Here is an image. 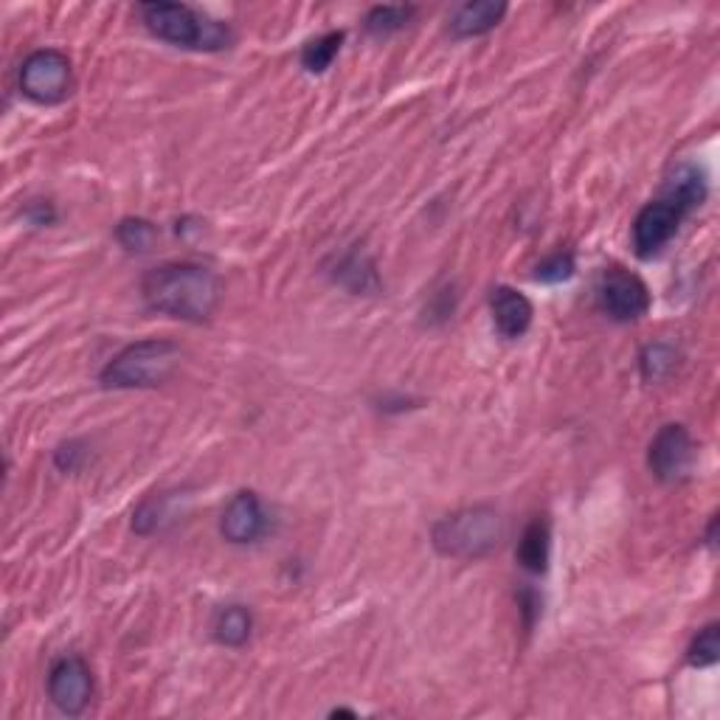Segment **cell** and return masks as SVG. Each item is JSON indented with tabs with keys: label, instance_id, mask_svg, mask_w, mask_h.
<instances>
[{
	"label": "cell",
	"instance_id": "obj_6",
	"mask_svg": "<svg viewBox=\"0 0 720 720\" xmlns=\"http://www.w3.org/2000/svg\"><path fill=\"white\" fill-rule=\"evenodd\" d=\"M20 91L37 104H60L73 91V65L57 49H40L20 65Z\"/></svg>",
	"mask_w": 720,
	"mask_h": 720
},
{
	"label": "cell",
	"instance_id": "obj_8",
	"mask_svg": "<svg viewBox=\"0 0 720 720\" xmlns=\"http://www.w3.org/2000/svg\"><path fill=\"white\" fill-rule=\"evenodd\" d=\"M692 462H696V443H692L690 430L678 423L659 428L648 448L650 473L665 485H676L690 476Z\"/></svg>",
	"mask_w": 720,
	"mask_h": 720
},
{
	"label": "cell",
	"instance_id": "obj_26",
	"mask_svg": "<svg viewBox=\"0 0 720 720\" xmlns=\"http://www.w3.org/2000/svg\"><path fill=\"white\" fill-rule=\"evenodd\" d=\"M329 718H357V712H352V709H333Z\"/></svg>",
	"mask_w": 720,
	"mask_h": 720
},
{
	"label": "cell",
	"instance_id": "obj_20",
	"mask_svg": "<svg viewBox=\"0 0 720 720\" xmlns=\"http://www.w3.org/2000/svg\"><path fill=\"white\" fill-rule=\"evenodd\" d=\"M155 236H158V229L144 217H124L122 223L115 225V240H119V245L133 251V254H144V251H150L152 243H155Z\"/></svg>",
	"mask_w": 720,
	"mask_h": 720
},
{
	"label": "cell",
	"instance_id": "obj_19",
	"mask_svg": "<svg viewBox=\"0 0 720 720\" xmlns=\"http://www.w3.org/2000/svg\"><path fill=\"white\" fill-rule=\"evenodd\" d=\"M414 7H372L369 14L364 20V29L369 31L372 37H388L397 34L399 29H406L412 23Z\"/></svg>",
	"mask_w": 720,
	"mask_h": 720
},
{
	"label": "cell",
	"instance_id": "obj_21",
	"mask_svg": "<svg viewBox=\"0 0 720 720\" xmlns=\"http://www.w3.org/2000/svg\"><path fill=\"white\" fill-rule=\"evenodd\" d=\"M720 659V625L709 622L696 633V639L687 648V665L690 667H712Z\"/></svg>",
	"mask_w": 720,
	"mask_h": 720
},
{
	"label": "cell",
	"instance_id": "obj_7",
	"mask_svg": "<svg viewBox=\"0 0 720 720\" xmlns=\"http://www.w3.org/2000/svg\"><path fill=\"white\" fill-rule=\"evenodd\" d=\"M599 310L617 324L639 322L650 310V291L642 278L630 273L628 267L611 265L602 271L597 282Z\"/></svg>",
	"mask_w": 720,
	"mask_h": 720
},
{
	"label": "cell",
	"instance_id": "obj_12",
	"mask_svg": "<svg viewBox=\"0 0 720 720\" xmlns=\"http://www.w3.org/2000/svg\"><path fill=\"white\" fill-rule=\"evenodd\" d=\"M507 14V3L501 0H473V3H465L454 12L450 18V37L456 40H473V37H481L487 31L496 29L498 23Z\"/></svg>",
	"mask_w": 720,
	"mask_h": 720
},
{
	"label": "cell",
	"instance_id": "obj_1",
	"mask_svg": "<svg viewBox=\"0 0 720 720\" xmlns=\"http://www.w3.org/2000/svg\"><path fill=\"white\" fill-rule=\"evenodd\" d=\"M141 298L146 310L158 315H170L178 322L203 324L209 322L223 298V282L206 265L194 262H166L141 278Z\"/></svg>",
	"mask_w": 720,
	"mask_h": 720
},
{
	"label": "cell",
	"instance_id": "obj_25",
	"mask_svg": "<svg viewBox=\"0 0 720 720\" xmlns=\"http://www.w3.org/2000/svg\"><path fill=\"white\" fill-rule=\"evenodd\" d=\"M518 606H521L524 625H527V628H533L535 617L540 613V597L533 591V588H524V591L518 594Z\"/></svg>",
	"mask_w": 720,
	"mask_h": 720
},
{
	"label": "cell",
	"instance_id": "obj_2",
	"mask_svg": "<svg viewBox=\"0 0 720 720\" xmlns=\"http://www.w3.org/2000/svg\"><path fill=\"white\" fill-rule=\"evenodd\" d=\"M709 183L701 166L678 164L665 183L661 197L650 200L633 220V251L639 260H653L672 236L678 234L681 223L696 209L703 206Z\"/></svg>",
	"mask_w": 720,
	"mask_h": 720
},
{
	"label": "cell",
	"instance_id": "obj_22",
	"mask_svg": "<svg viewBox=\"0 0 720 720\" xmlns=\"http://www.w3.org/2000/svg\"><path fill=\"white\" fill-rule=\"evenodd\" d=\"M571 276H575V254H569V251H557V254L546 256V260L535 267V278L546 282V285L569 282Z\"/></svg>",
	"mask_w": 720,
	"mask_h": 720
},
{
	"label": "cell",
	"instance_id": "obj_14",
	"mask_svg": "<svg viewBox=\"0 0 720 720\" xmlns=\"http://www.w3.org/2000/svg\"><path fill=\"white\" fill-rule=\"evenodd\" d=\"M551 555V529L546 518H535L529 527L524 529L521 540H518V564L529 575H544L549 569Z\"/></svg>",
	"mask_w": 720,
	"mask_h": 720
},
{
	"label": "cell",
	"instance_id": "obj_4",
	"mask_svg": "<svg viewBox=\"0 0 720 720\" xmlns=\"http://www.w3.org/2000/svg\"><path fill=\"white\" fill-rule=\"evenodd\" d=\"M181 361V346L166 338H144L124 346L99 372L104 388H158L164 386Z\"/></svg>",
	"mask_w": 720,
	"mask_h": 720
},
{
	"label": "cell",
	"instance_id": "obj_18",
	"mask_svg": "<svg viewBox=\"0 0 720 720\" xmlns=\"http://www.w3.org/2000/svg\"><path fill=\"white\" fill-rule=\"evenodd\" d=\"M344 45V31H327V34L315 37L302 49V68L307 73H324L338 57Z\"/></svg>",
	"mask_w": 720,
	"mask_h": 720
},
{
	"label": "cell",
	"instance_id": "obj_13",
	"mask_svg": "<svg viewBox=\"0 0 720 720\" xmlns=\"http://www.w3.org/2000/svg\"><path fill=\"white\" fill-rule=\"evenodd\" d=\"M333 276L341 287H346V291L355 293V296H369V293L381 291V278H377L375 262H372V256L364 254L361 249L341 256Z\"/></svg>",
	"mask_w": 720,
	"mask_h": 720
},
{
	"label": "cell",
	"instance_id": "obj_17",
	"mask_svg": "<svg viewBox=\"0 0 720 720\" xmlns=\"http://www.w3.org/2000/svg\"><path fill=\"white\" fill-rule=\"evenodd\" d=\"M678 366V349L665 341L648 344L639 352V369L648 383H661L665 377H670Z\"/></svg>",
	"mask_w": 720,
	"mask_h": 720
},
{
	"label": "cell",
	"instance_id": "obj_3",
	"mask_svg": "<svg viewBox=\"0 0 720 720\" xmlns=\"http://www.w3.org/2000/svg\"><path fill=\"white\" fill-rule=\"evenodd\" d=\"M504 538V518L490 504L465 507L454 515H445L430 529V544L443 557L454 560H478L498 549Z\"/></svg>",
	"mask_w": 720,
	"mask_h": 720
},
{
	"label": "cell",
	"instance_id": "obj_16",
	"mask_svg": "<svg viewBox=\"0 0 720 720\" xmlns=\"http://www.w3.org/2000/svg\"><path fill=\"white\" fill-rule=\"evenodd\" d=\"M178 493H161V496H150L139 504L133 513V529L139 535H152L158 529H164L166 524L178 518Z\"/></svg>",
	"mask_w": 720,
	"mask_h": 720
},
{
	"label": "cell",
	"instance_id": "obj_23",
	"mask_svg": "<svg viewBox=\"0 0 720 720\" xmlns=\"http://www.w3.org/2000/svg\"><path fill=\"white\" fill-rule=\"evenodd\" d=\"M85 445L82 443H65V445H60V448H57V454H54V462H57V467H60V470H65V473H73V470H79V465H82V462H85Z\"/></svg>",
	"mask_w": 720,
	"mask_h": 720
},
{
	"label": "cell",
	"instance_id": "obj_24",
	"mask_svg": "<svg viewBox=\"0 0 720 720\" xmlns=\"http://www.w3.org/2000/svg\"><path fill=\"white\" fill-rule=\"evenodd\" d=\"M26 220H31L34 225H51L57 220V212L51 203H45V200H37V203H29L26 206Z\"/></svg>",
	"mask_w": 720,
	"mask_h": 720
},
{
	"label": "cell",
	"instance_id": "obj_15",
	"mask_svg": "<svg viewBox=\"0 0 720 720\" xmlns=\"http://www.w3.org/2000/svg\"><path fill=\"white\" fill-rule=\"evenodd\" d=\"M251 633H254V617L245 606L220 608L212 622L214 642L223 645V648H243V645H249Z\"/></svg>",
	"mask_w": 720,
	"mask_h": 720
},
{
	"label": "cell",
	"instance_id": "obj_11",
	"mask_svg": "<svg viewBox=\"0 0 720 720\" xmlns=\"http://www.w3.org/2000/svg\"><path fill=\"white\" fill-rule=\"evenodd\" d=\"M490 313H493V324L501 333V338L515 341L524 338L533 327V302L524 296L521 291H515L509 285H498L490 291Z\"/></svg>",
	"mask_w": 720,
	"mask_h": 720
},
{
	"label": "cell",
	"instance_id": "obj_10",
	"mask_svg": "<svg viewBox=\"0 0 720 720\" xmlns=\"http://www.w3.org/2000/svg\"><path fill=\"white\" fill-rule=\"evenodd\" d=\"M267 527V513L262 507L260 496L254 490H240L223 509L220 518V535L234 546H249L256 540L265 538Z\"/></svg>",
	"mask_w": 720,
	"mask_h": 720
},
{
	"label": "cell",
	"instance_id": "obj_9",
	"mask_svg": "<svg viewBox=\"0 0 720 720\" xmlns=\"http://www.w3.org/2000/svg\"><path fill=\"white\" fill-rule=\"evenodd\" d=\"M49 698L68 718L85 712L93 698V672L82 656H62L51 665Z\"/></svg>",
	"mask_w": 720,
	"mask_h": 720
},
{
	"label": "cell",
	"instance_id": "obj_5",
	"mask_svg": "<svg viewBox=\"0 0 720 720\" xmlns=\"http://www.w3.org/2000/svg\"><path fill=\"white\" fill-rule=\"evenodd\" d=\"M141 20L164 43L189 51H223L231 45L229 26L200 14L186 3H144Z\"/></svg>",
	"mask_w": 720,
	"mask_h": 720
}]
</instances>
